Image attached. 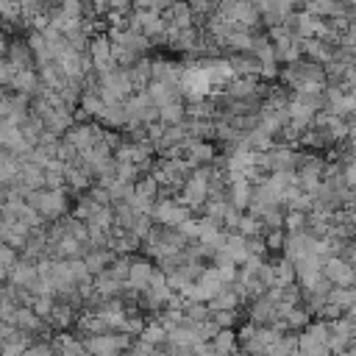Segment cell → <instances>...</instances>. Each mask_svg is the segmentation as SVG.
<instances>
[{"instance_id":"6da1fadb","label":"cell","mask_w":356,"mask_h":356,"mask_svg":"<svg viewBox=\"0 0 356 356\" xmlns=\"http://www.w3.org/2000/svg\"><path fill=\"white\" fill-rule=\"evenodd\" d=\"M28 206L36 209L44 220H61L64 211H67V189H42V192H31L28 197Z\"/></svg>"},{"instance_id":"7a4b0ae2","label":"cell","mask_w":356,"mask_h":356,"mask_svg":"<svg viewBox=\"0 0 356 356\" xmlns=\"http://www.w3.org/2000/svg\"><path fill=\"white\" fill-rule=\"evenodd\" d=\"M181 92H184V100L186 103H200V100H209L211 97V81L203 72V67H197L195 61L192 64H184Z\"/></svg>"},{"instance_id":"3957f363","label":"cell","mask_w":356,"mask_h":356,"mask_svg":"<svg viewBox=\"0 0 356 356\" xmlns=\"http://www.w3.org/2000/svg\"><path fill=\"white\" fill-rule=\"evenodd\" d=\"M83 348L92 356H120L122 350L128 353L134 348V342L128 334H97V337H86Z\"/></svg>"},{"instance_id":"277c9868","label":"cell","mask_w":356,"mask_h":356,"mask_svg":"<svg viewBox=\"0 0 356 356\" xmlns=\"http://www.w3.org/2000/svg\"><path fill=\"white\" fill-rule=\"evenodd\" d=\"M86 53H89L92 67H95L97 75L111 72V70L120 67V64H117V56H114V42L108 39V33H95L92 42H89V50H86Z\"/></svg>"},{"instance_id":"5b68a950","label":"cell","mask_w":356,"mask_h":356,"mask_svg":"<svg viewBox=\"0 0 356 356\" xmlns=\"http://www.w3.org/2000/svg\"><path fill=\"white\" fill-rule=\"evenodd\" d=\"M103 134H106V128L100 125V122H92V120H78L67 134H64V139L78 150V153H83V150H89V147H95L100 139H103Z\"/></svg>"},{"instance_id":"8992f818","label":"cell","mask_w":356,"mask_h":356,"mask_svg":"<svg viewBox=\"0 0 356 356\" xmlns=\"http://www.w3.org/2000/svg\"><path fill=\"white\" fill-rule=\"evenodd\" d=\"M189 217H192V209H186L178 197H159L153 209V222H159L161 228H178Z\"/></svg>"},{"instance_id":"52a82bcc","label":"cell","mask_w":356,"mask_h":356,"mask_svg":"<svg viewBox=\"0 0 356 356\" xmlns=\"http://www.w3.org/2000/svg\"><path fill=\"white\" fill-rule=\"evenodd\" d=\"M323 275L325 281H331L334 286H356V267H350L342 256H331L323 264Z\"/></svg>"},{"instance_id":"ba28073f","label":"cell","mask_w":356,"mask_h":356,"mask_svg":"<svg viewBox=\"0 0 356 356\" xmlns=\"http://www.w3.org/2000/svg\"><path fill=\"white\" fill-rule=\"evenodd\" d=\"M312 245H314V236L306 234V231L303 234H286V242H284L281 256L289 259L292 264H298V261H303V259L312 256Z\"/></svg>"},{"instance_id":"9c48e42d","label":"cell","mask_w":356,"mask_h":356,"mask_svg":"<svg viewBox=\"0 0 356 356\" xmlns=\"http://www.w3.org/2000/svg\"><path fill=\"white\" fill-rule=\"evenodd\" d=\"M323 264H325V261H320V259H314V256H309V259H303V261L295 264L300 289H314V286H320V284L325 281V275H323Z\"/></svg>"},{"instance_id":"30bf717a","label":"cell","mask_w":356,"mask_h":356,"mask_svg":"<svg viewBox=\"0 0 356 356\" xmlns=\"http://www.w3.org/2000/svg\"><path fill=\"white\" fill-rule=\"evenodd\" d=\"M153 275H156V267H153L150 259H134V264H131V275H128V284H125V286H128L131 292L142 295V292L150 286Z\"/></svg>"},{"instance_id":"8fae6325","label":"cell","mask_w":356,"mask_h":356,"mask_svg":"<svg viewBox=\"0 0 356 356\" xmlns=\"http://www.w3.org/2000/svg\"><path fill=\"white\" fill-rule=\"evenodd\" d=\"M248 312H250V314H248L250 323H256V325H278V323H281V320H278V303H273L267 295L256 298Z\"/></svg>"},{"instance_id":"7c38bea8","label":"cell","mask_w":356,"mask_h":356,"mask_svg":"<svg viewBox=\"0 0 356 356\" xmlns=\"http://www.w3.org/2000/svg\"><path fill=\"white\" fill-rule=\"evenodd\" d=\"M253 192H256V186H253V181H248V178H234V181H228V203H231L234 209H239V211L250 209Z\"/></svg>"},{"instance_id":"4fadbf2b","label":"cell","mask_w":356,"mask_h":356,"mask_svg":"<svg viewBox=\"0 0 356 356\" xmlns=\"http://www.w3.org/2000/svg\"><path fill=\"white\" fill-rule=\"evenodd\" d=\"M31 234H33V231H31L28 225L17 222V220H8V217H3V222H0V236H3V245H11V248H19V250H25V245H28Z\"/></svg>"},{"instance_id":"5bb4252c","label":"cell","mask_w":356,"mask_h":356,"mask_svg":"<svg viewBox=\"0 0 356 356\" xmlns=\"http://www.w3.org/2000/svg\"><path fill=\"white\" fill-rule=\"evenodd\" d=\"M36 281H39V267L31 259H19L14 273H11V278H8V284H14L19 292H31Z\"/></svg>"},{"instance_id":"9a60e30c","label":"cell","mask_w":356,"mask_h":356,"mask_svg":"<svg viewBox=\"0 0 356 356\" xmlns=\"http://www.w3.org/2000/svg\"><path fill=\"white\" fill-rule=\"evenodd\" d=\"M270 164H273V172H298L300 153L292 150L289 145H278L270 150Z\"/></svg>"},{"instance_id":"2e32d148","label":"cell","mask_w":356,"mask_h":356,"mask_svg":"<svg viewBox=\"0 0 356 356\" xmlns=\"http://www.w3.org/2000/svg\"><path fill=\"white\" fill-rule=\"evenodd\" d=\"M300 47H303V56H306L309 61L325 64V67L337 58V50H339V47H334V44H328V42H323V39H306V42H300Z\"/></svg>"},{"instance_id":"e0dca14e","label":"cell","mask_w":356,"mask_h":356,"mask_svg":"<svg viewBox=\"0 0 356 356\" xmlns=\"http://www.w3.org/2000/svg\"><path fill=\"white\" fill-rule=\"evenodd\" d=\"M114 259H117V253H114L111 248H89L86 256H83V264H86L89 273L97 278V275H103V273L114 264Z\"/></svg>"},{"instance_id":"ac0fdd59","label":"cell","mask_w":356,"mask_h":356,"mask_svg":"<svg viewBox=\"0 0 356 356\" xmlns=\"http://www.w3.org/2000/svg\"><path fill=\"white\" fill-rule=\"evenodd\" d=\"M228 19H234L242 31H253L261 22V14H259V6H253V3H234Z\"/></svg>"},{"instance_id":"d6986e66","label":"cell","mask_w":356,"mask_h":356,"mask_svg":"<svg viewBox=\"0 0 356 356\" xmlns=\"http://www.w3.org/2000/svg\"><path fill=\"white\" fill-rule=\"evenodd\" d=\"M164 19H167V25H170L172 31L195 28V14H192V8H189L186 3H172L170 11L164 14Z\"/></svg>"},{"instance_id":"ffe728a7","label":"cell","mask_w":356,"mask_h":356,"mask_svg":"<svg viewBox=\"0 0 356 356\" xmlns=\"http://www.w3.org/2000/svg\"><path fill=\"white\" fill-rule=\"evenodd\" d=\"M106 131H117V128H128L131 125V117H128V108L125 103H114V106H106V111L100 114L97 120Z\"/></svg>"},{"instance_id":"44dd1931","label":"cell","mask_w":356,"mask_h":356,"mask_svg":"<svg viewBox=\"0 0 356 356\" xmlns=\"http://www.w3.org/2000/svg\"><path fill=\"white\" fill-rule=\"evenodd\" d=\"M184 153L189 156L186 161H189L192 167H203V164H209V161L214 159V147H211L209 142H203V139H186Z\"/></svg>"},{"instance_id":"7402d4cb","label":"cell","mask_w":356,"mask_h":356,"mask_svg":"<svg viewBox=\"0 0 356 356\" xmlns=\"http://www.w3.org/2000/svg\"><path fill=\"white\" fill-rule=\"evenodd\" d=\"M14 325H17L19 331H25V334H39V331H47V328H50L47 320H42L31 306H19V309H17Z\"/></svg>"},{"instance_id":"603a6c76","label":"cell","mask_w":356,"mask_h":356,"mask_svg":"<svg viewBox=\"0 0 356 356\" xmlns=\"http://www.w3.org/2000/svg\"><path fill=\"white\" fill-rule=\"evenodd\" d=\"M222 253L234 261V264H245L248 259H250V248H248V239L242 236V234H228V239H225V248H222Z\"/></svg>"},{"instance_id":"cb8c5ba5","label":"cell","mask_w":356,"mask_h":356,"mask_svg":"<svg viewBox=\"0 0 356 356\" xmlns=\"http://www.w3.org/2000/svg\"><path fill=\"white\" fill-rule=\"evenodd\" d=\"M53 350H56V356H83L86 353L83 339H78L75 334H67V331L53 339Z\"/></svg>"},{"instance_id":"d4e9b609","label":"cell","mask_w":356,"mask_h":356,"mask_svg":"<svg viewBox=\"0 0 356 356\" xmlns=\"http://www.w3.org/2000/svg\"><path fill=\"white\" fill-rule=\"evenodd\" d=\"M75 323V306H70V303H56V309H53V314L47 317V325L53 328V331H67L70 325Z\"/></svg>"},{"instance_id":"484cf974","label":"cell","mask_w":356,"mask_h":356,"mask_svg":"<svg viewBox=\"0 0 356 356\" xmlns=\"http://www.w3.org/2000/svg\"><path fill=\"white\" fill-rule=\"evenodd\" d=\"M236 339H239V334H234L231 328H222V331H217V337L209 345H211L214 356H236Z\"/></svg>"},{"instance_id":"4316f807","label":"cell","mask_w":356,"mask_h":356,"mask_svg":"<svg viewBox=\"0 0 356 356\" xmlns=\"http://www.w3.org/2000/svg\"><path fill=\"white\" fill-rule=\"evenodd\" d=\"M189 117H186V100H175V103H170V106H164V108H159V122L161 125H181V122H186Z\"/></svg>"},{"instance_id":"83f0119b","label":"cell","mask_w":356,"mask_h":356,"mask_svg":"<svg viewBox=\"0 0 356 356\" xmlns=\"http://www.w3.org/2000/svg\"><path fill=\"white\" fill-rule=\"evenodd\" d=\"M89 181H92V175H89L78 161L67 167V192H78V195H83V189H92Z\"/></svg>"},{"instance_id":"f1b7e54d","label":"cell","mask_w":356,"mask_h":356,"mask_svg":"<svg viewBox=\"0 0 356 356\" xmlns=\"http://www.w3.org/2000/svg\"><path fill=\"white\" fill-rule=\"evenodd\" d=\"M95 289H97V295H100V298H120V292H122V289H128V286H125V281L114 278V275L106 270L103 275H97V278H95Z\"/></svg>"},{"instance_id":"f546056e","label":"cell","mask_w":356,"mask_h":356,"mask_svg":"<svg viewBox=\"0 0 356 356\" xmlns=\"http://www.w3.org/2000/svg\"><path fill=\"white\" fill-rule=\"evenodd\" d=\"M239 303H242V298H239V292H236L234 284H231V286H225V289L209 303V309H211V312H236Z\"/></svg>"},{"instance_id":"4dcf8cb0","label":"cell","mask_w":356,"mask_h":356,"mask_svg":"<svg viewBox=\"0 0 356 356\" xmlns=\"http://www.w3.org/2000/svg\"><path fill=\"white\" fill-rule=\"evenodd\" d=\"M145 345H150V348H164L167 345V328L161 325V320H150L147 325H145V331H142V337H139Z\"/></svg>"},{"instance_id":"1f68e13d","label":"cell","mask_w":356,"mask_h":356,"mask_svg":"<svg viewBox=\"0 0 356 356\" xmlns=\"http://www.w3.org/2000/svg\"><path fill=\"white\" fill-rule=\"evenodd\" d=\"M273 270H275V286H292V281H298V273H295V264L289 259H275L273 261Z\"/></svg>"},{"instance_id":"d6a6232c","label":"cell","mask_w":356,"mask_h":356,"mask_svg":"<svg viewBox=\"0 0 356 356\" xmlns=\"http://www.w3.org/2000/svg\"><path fill=\"white\" fill-rule=\"evenodd\" d=\"M203 209H206V217L214 220V222L222 228V225H225V217H228V211H231V203L222 200V197H209V203H206Z\"/></svg>"},{"instance_id":"836d02e7","label":"cell","mask_w":356,"mask_h":356,"mask_svg":"<svg viewBox=\"0 0 356 356\" xmlns=\"http://www.w3.org/2000/svg\"><path fill=\"white\" fill-rule=\"evenodd\" d=\"M253 31H234L231 36H228V42H225V47H231L234 53H250L253 50Z\"/></svg>"},{"instance_id":"e575fe53","label":"cell","mask_w":356,"mask_h":356,"mask_svg":"<svg viewBox=\"0 0 356 356\" xmlns=\"http://www.w3.org/2000/svg\"><path fill=\"white\" fill-rule=\"evenodd\" d=\"M303 334H306L309 339L320 342V345H328V339H331V323H328V320H312V323L303 328Z\"/></svg>"},{"instance_id":"d590c367","label":"cell","mask_w":356,"mask_h":356,"mask_svg":"<svg viewBox=\"0 0 356 356\" xmlns=\"http://www.w3.org/2000/svg\"><path fill=\"white\" fill-rule=\"evenodd\" d=\"M298 353H300V356H334L328 345H320V342L309 339L303 331H300V337H298Z\"/></svg>"},{"instance_id":"8d00e7d4","label":"cell","mask_w":356,"mask_h":356,"mask_svg":"<svg viewBox=\"0 0 356 356\" xmlns=\"http://www.w3.org/2000/svg\"><path fill=\"white\" fill-rule=\"evenodd\" d=\"M214 267L220 270V275H222L225 286H231V284H234V281L239 278V270H236V264H234V261H231V259H228V256H225L222 250H220V253L214 256Z\"/></svg>"},{"instance_id":"74e56055","label":"cell","mask_w":356,"mask_h":356,"mask_svg":"<svg viewBox=\"0 0 356 356\" xmlns=\"http://www.w3.org/2000/svg\"><path fill=\"white\" fill-rule=\"evenodd\" d=\"M22 256H17V248H11V245H0V267H3V281H8L11 278V273H14V267H17V261H19Z\"/></svg>"},{"instance_id":"f35d334b","label":"cell","mask_w":356,"mask_h":356,"mask_svg":"<svg viewBox=\"0 0 356 356\" xmlns=\"http://www.w3.org/2000/svg\"><path fill=\"white\" fill-rule=\"evenodd\" d=\"M306 225H309V214H303V211H286V217H284V231L286 234H303Z\"/></svg>"},{"instance_id":"ab89813d","label":"cell","mask_w":356,"mask_h":356,"mask_svg":"<svg viewBox=\"0 0 356 356\" xmlns=\"http://www.w3.org/2000/svg\"><path fill=\"white\" fill-rule=\"evenodd\" d=\"M131 264H134V256H117V259H114V264L108 267V273H111L114 278H120V281H125V284H128Z\"/></svg>"},{"instance_id":"60d3db41","label":"cell","mask_w":356,"mask_h":356,"mask_svg":"<svg viewBox=\"0 0 356 356\" xmlns=\"http://www.w3.org/2000/svg\"><path fill=\"white\" fill-rule=\"evenodd\" d=\"M56 303H58V298H53V295H44V298H33V300H31V309H33V312H36L42 320H47V317L53 314Z\"/></svg>"},{"instance_id":"b9f144b4","label":"cell","mask_w":356,"mask_h":356,"mask_svg":"<svg viewBox=\"0 0 356 356\" xmlns=\"http://www.w3.org/2000/svg\"><path fill=\"white\" fill-rule=\"evenodd\" d=\"M264 242H267V250H284L286 231H284V228H278V231H264Z\"/></svg>"},{"instance_id":"7bdbcfd3","label":"cell","mask_w":356,"mask_h":356,"mask_svg":"<svg viewBox=\"0 0 356 356\" xmlns=\"http://www.w3.org/2000/svg\"><path fill=\"white\" fill-rule=\"evenodd\" d=\"M342 175H345V181H348V186L356 189V153H348V159H345V164H342Z\"/></svg>"},{"instance_id":"ee69618b","label":"cell","mask_w":356,"mask_h":356,"mask_svg":"<svg viewBox=\"0 0 356 356\" xmlns=\"http://www.w3.org/2000/svg\"><path fill=\"white\" fill-rule=\"evenodd\" d=\"M178 231H181L186 239H195V242H197V239H200V220L189 217L186 222H181V225H178Z\"/></svg>"},{"instance_id":"f6af8a7d","label":"cell","mask_w":356,"mask_h":356,"mask_svg":"<svg viewBox=\"0 0 356 356\" xmlns=\"http://www.w3.org/2000/svg\"><path fill=\"white\" fill-rule=\"evenodd\" d=\"M236 320V312H211V323L222 331V328H231Z\"/></svg>"},{"instance_id":"bcb514c9","label":"cell","mask_w":356,"mask_h":356,"mask_svg":"<svg viewBox=\"0 0 356 356\" xmlns=\"http://www.w3.org/2000/svg\"><path fill=\"white\" fill-rule=\"evenodd\" d=\"M128 353H131V356H153V353H156V348H150V345H145V342L139 339Z\"/></svg>"},{"instance_id":"7dc6e473","label":"cell","mask_w":356,"mask_h":356,"mask_svg":"<svg viewBox=\"0 0 356 356\" xmlns=\"http://www.w3.org/2000/svg\"><path fill=\"white\" fill-rule=\"evenodd\" d=\"M342 259H345L350 267H356V242H348V245H345V250H342Z\"/></svg>"},{"instance_id":"c3c4849f","label":"cell","mask_w":356,"mask_h":356,"mask_svg":"<svg viewBox=\"0 0 356 356\" xmlns=\"http://www.w3.org/2000/svg\"><path fill=\"white\" fill-rule=\"evenodd\" d=\"M120 356H131V353H120Z\"/></svg>"}]
</instances>
